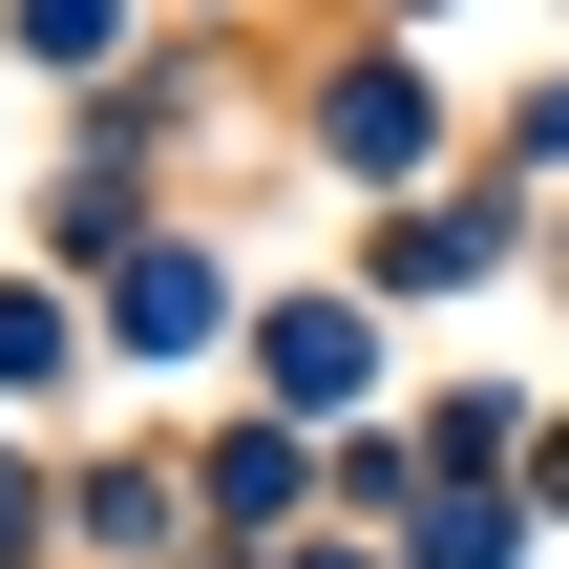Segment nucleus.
I'll use <instances>...</instances> for the list:
<instances>
[{
	"instance_id": "nucleus-1",
	"label": "nucleus",
	"mask_w": 569,
	"mask_h": 569,
	"mask_svg": "<svg viewBox=\"0 0 569 569\" xmlns=\"http://www.w3.org/2000/svg\"><path fill=\"white\" fill-rule=\"evenodd\" d=\"M106 21H127V0H21V42H42V63H106Z\"/></svg>"
}]
</instances>
